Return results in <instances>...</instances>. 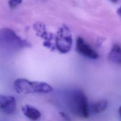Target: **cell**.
Listing matches in <instances>:
<instances>
[{"label":"cell","instance_id":"1","mask_svg":"<svg viewBox=\"0 0 121 121\" xmlns=\"http://www.w3.org/2000/svg\"><path fill=\"white\" fill-rule=\"evenodd\" d=\"M67 104L69 111L74 115L85 119L89 117V104L82 90L76 89L69 92L67 95Z\"/></svg>","mask_w":121,"mask_h":121},{"label":"cell","instance_id":"2","mask_svg":"<svg viewBox=\"0 0 121 121\" xmlns=\"http://www.w3.org/2000/svg\"><path fill=\"white\" fill-rule=\"evenodd\" d=\"M13 86L15 91L19 94H45L53 90L52 86L46 82L32 81L23 78L16 79Z\"/></svg>","mask_w":121,"mask_h":121},{"label":"cell","instance_id":"3","mask_svg":"<svg viewBox=\"0 0 121 121\" xmlns=\"http://www.w3.org/2000/svg\"><path fill=\"white\" fill-rule=\"evenodd\" d=\"M0 42L2 48L11 52L31 46L29 43L22 39L10 28L0 30Z\"/></svg>","mask_w":121,"mask_h":121},{"label":"cell","instance_id":"4","mask_svg":"<svg viewBox=\"0 0 121 121\" xmlns=\"http://www.w3.org/2000/svg\"><path fill=\"white\" fill-rule=\"evenodd\" d=\"M72 44V35L69 28L65 25L58 30L55 37V45L58 51L62 53L68 52Z\"/></svg>","mask_w":121,"mask_h":121},{"label":"cell","instance_id":"5","mask_svg":"<svg viewBox=\"0 0 121 121\" xmlns=\"http://www.w3.org/2000/svg\"><path fill=\"white\" fill-rule=\"evenodd\" d=\"M76 50L80 54L90 59H96L98 57V53L80 37L77 39Z\"/></svg>","mask_w":121,"mask_h":121},{"label":"cell","instance_id":"6","mask_svg":"<svg viewBox=\"0 0 121 121\" xmlns=\"http://www.w3.org/2000/svg\"><path fill=\"white\" fill-rule=\"evenodd\" d=\"M0 108L7 114H13L17 108L16 101L14 97L10 95H0Z\"/></svg>","mask_w":121,"mask_h":121},{"label":"cell","instance_id":"7","mask_svg":"<svg viewBox=\"0 0 121 121\" xmlns=\"http://www.w3.org/2000/svg\"><path fill=\"white\" fill-rule=\"evenodd\" d=\"M21 111L26 117L32 121H38L41 118V113L39 110L29 104L23 105Z\"/></svg>","mask_w":121,"mask_h":121},{"label":"cell","instance_id":"8","mask_svg":"<svg viewBox=\"0 0 121 121\" xmlns=\"http://www.w3.org/2000/svg\"><path fill=\"white\" fill-rule=\"evenodd\" d=\"M108 106V102L105 100H102L89 104V113L98 114L104 111Z\"/></svg>","mask_w":121,"mask_h":121},{"label":"cell","instance_id":"9","mask_svg":"<svg viewBox=\"0 0 121 121\" xmlns=\"http://www.w3.org/2000/svg\"><path fill=\"white\" fill-rule=\"evenodd\" d=\"M108 59L112 62L121 65V47L117 44H114L110 51Z\"/></svg>","mask_w":121,"mask_h":121},{"label":"cell","instance_id":"10","mask_svg":"<svg viewBox=\"0 0 121 121\" xmlns=\"http://www.w3.org/2000/svg\"><path fill=\"white\" fill-rule=\"evenodd\" d=\"M34 29L37 35L44 39V41L48 40L52 35V34L48 35L45 25L41 22H37L34 24Z\"/></svg>","mask_w":121,"mask_h":121},{"label":"cell","instance_id":"11","mask_svg":"<svg viewBox=\"0 0 121 121\" xmlns=\"http://www.w3.org/2000/svg\"><path fill=\"white\" fill-rule=\"evenodd\" d=\"M22 0H9L8 4L11 9H14L21 3Z\"/></svg>","mask_w":121,"mask_h":121},{"label":"cell","instance_id":"12","mask_svg":"<svg viewBox=\"0 0 121 121\" xmlns=\"http://www.w3.org/2000/svg\"><path fill=\"white\" fill-rule=\"evenodd\" d=\"M60 115L61 116L62 119L64 121H71V120L69 118V117L65 113H64L63 112H59Z\"/></svg>","mask_w":121,"mask_h":121},{"label":"cell","instance_id":"13","mask_svg":"<svg viewBox=\"0 0 121 121\" xmlns=\"http://www.w3.org/2000/svg\"><path fill=\"white\" fill-rule=\"evenodd\" d=\"M117 14L121 17V6L118 9L117 11Z\"/></svg>","mask_w":121,"mask_h":121},{"label":"cell","instance_id":"14","mask_svg":"<svg viewBox=\"0 0 121 121\" xmlns=\"http://www.w3.org/2000/svg\"><path fill=\"white\" fill-rule=\"evenodd\" d=\"M119 115L121 119V106H120L119 108Z\"/></svg>","mask_w":121,"mask_h":121},{"label":"cell","instance_id":"15","mask_svg":"<svg viewBox=\"0 0 121 121\" xmlns=\"http://www.w3.org/2000/svg\"><path fill=\"white\" fill-rule=\"evenodd\" d=\"M110 0L111 2H112V3H115L118 1V0Z\"/></svg>","mask_w":121,"mask_h":121}]
</instances>
